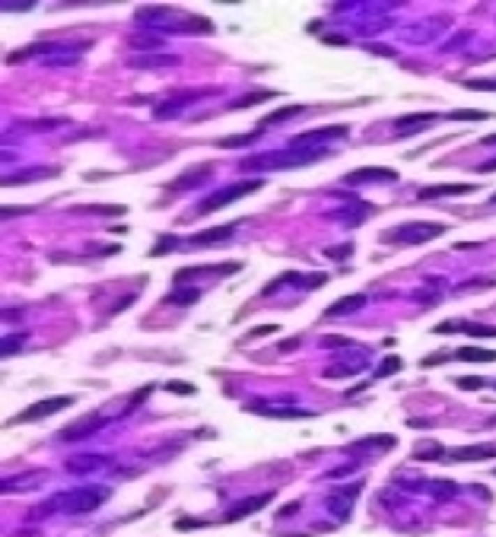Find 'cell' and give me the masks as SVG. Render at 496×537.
I'll list each match as a JSON object with an SVG mask.
<instances>
[{"label": "cell", "instance_id": "cell-8", "mask_svg": "<svg viewBox=\"0 0 496 537\" xmlns=\"http://www.w3.org/2000/svg\"><path fill=\"white\" fill-rule=\"evenodd\" d=\"M366 181H398V172L385 165H366V169H353L344 175V185H366Z\"/></svg>", "mask_w": 496, "mask_h": 537}, {"label": "cell", "instance_id": "cell-5", "mask_svg": "<svg viewBox=\"0 0 496 537\" xmlns=\"http://www.w3.org/2000/svg\"><path fill=\"white\" fill-rule=\"evenodd\" d=\"M347 130H350L347 124H328V128H315V130H306V134H296L293 150H299V146H322V144H331V140H344Z\"/></svg>", "mask_w": 496, "mask_h": 537}, {"label": "cell", "instance_id": "cell-24", "mask_svg": "<svg viewBox=\"0 0 496 537\" xmlns=\"http://www.w3.org/2000/svg\"><path fill=\"white\" fill-rule=\"evenodd\" d=\"M363 369H366V363H347V365H328V369H324V375H328V379H344V375H356V372H363Z\"/></svg>", "mask_w": 496, "mask_h": 537}, {"label": "cell", "instance_id": "cell-21", "mask_svg": "<svg viewBox=\"0 0 496 537\" xmlns=\"http://www.w3.org/2000/svg\"><path fill=\"white\" fill-rule=\"evenodd\" d=\"M366 305V296H344V299H338L334 305L328 308V315H347V312H356V308Z\"/></svg>", "mask_w": 496, "mask_h": 537}, {"label": "cell", "instance_id": "cell-7", "mask_svg": "<svg viewBox=\"0 0 496 537\" xmlns=\"http://www.w3.org/2000/svg\"><path fill=\"white\" fill-rule=\"evenodd\" d=\"M70 404H73L70 394H61V398H48V401H38V404H32L29 410L16 414L10 423H36V420H42V416H51V414H58V410L70 407Z\"/></svg>", "mask_w": 496, "mask_h": 537}, {"label": "cell", "instance_id": "cell-29", "mask_svg": "<svg viewBox=\"0 0 496 537\" xmlns=\"http://www.w3.org/2000/svg\"><path fill=\"white\" fill-rule=\"evenodd\" d=\"M20 344H26V334H16V337H3V347H0V350H3V356H10V353L16 350V347Z\"/></svg>", "mask_w": 496, "mask_h": 537}, {"label": "cell", "instance_id": "cell-19", "mask_svg": "<svg viewBox=\"0 0 496 537\" xmlns=\"http://www.w3.org/2000/svg\"><path fill=\"white\" fill-rule=\"evenodd\" d=\"M455 356L465 363H496V350H481V347H461L455 350Z\"/></svg>", "mask_w": 496, "mask_h": 537}, {"label": "cell", "instance_id": "cell-43", "mask_svg": "<svg viewBox=\"0 0 496 537\" xmlns=\"http://www.w3.org/2000/svg\"><path fill=\"white\" fill-rule=\"evenodd\" d=\"M483 172H496V159L493 162H483Z\"/></svg>", "mask_w": 496, "mask_h": 537}, {"label": "cell", "instance_id": "cell-41", "mask_svg": "<svg viewBox=\"0 0 496 537\" xmlns=\"http://www.w3.org/2000/svg\"><path fill=\"white\" fill-rule=\"evenodd\" d=\"M32 3H22V10H29ZM7 10H20V3H13V0H7Z\"/></svg>", "mask_w": 496, "mask_h": 537}, {"label": "cell", "instance_id": "cell-40", "mask_svg": "<svg viewBox=\"0 0 496 537\" xmlns=\"http://www.w3.org/2000/svg\"><path fill=\"white\" fill-rule=\"evenodd\" d=\"M296 508H299V502H290V506H283V512H280V515H283V518L296 515Z\"/></svg>", "mask_w": 496, "mask_h": 537}, {"label": "cell", "instance_id": "cell-17", "mask_svg": "<svg viewBox=\"0 0 496 537\" xmlns=\"http://www.w3.org/2000/svg\"><path fill=\"white\" fill-rule=\"evenodd\" d=\"M255 414H264V416H280V420H299V416H312V410H299V407H261V404H255Z\"/></svg>", "mask_w": 496, "mask_h": 537}, {"label": "cell", "instance_id": "cell-34", "mask_svg": "<svg viewBox=\"0 0 496 537\" xmlns=\"http://www.w3.org/2000/svg\"><path fill=\"white\" fill-rule=\"evenodd\" d=\"M467 89H496V80H467Z\"/></svg>", "mask_w": 496, "mask_h": 537}, {"label": "cell", "instance_id": "cell-26", "mask_svg": "<svg viewBox=\"0 0 496 537\" xmlns=\"http://www.w3.org/2000/svg\"><path fill=\"white\" fill-rule=\"evenodd\" d=\"M258 134L261 130H248V134H242V137H223V140H216V146H245V144H252V140H258Z\"/></svg>", "mask_w": 496, "mask_h": 537}, {"label": "cell", "instance_id": "cell-1", "mask_svg": "<svg viewBox=\"0 0 496 537\" xmlns=\"http://www.w3.org/2000/svg\"><path fill=\"white\" fill-rule=\"evenodd\" d=\"M105 499H108V487L67 490V493H58L54 499H48L45 506H38L36 515H45V512H51V508H61V512H70V515H87V512H96Z\"/></svg>", "mask_w": 496, "mask_h": 537}, {"label": "cell", "instance_id": "cell-44", "mask_svg": "<svg viewBox=\"0 0 496 537\" xmlns=\"http://www.w3.org/2000/svg\"><path fill=\"white\" fill-rule=\"evenodd\" d=\"M483 144H490V146H496V134H493V137H487V140H483Z\"/></svg>", "mask_w": 496, "mask_h": 537}, {"label": "cell", "instance_id": "cell-10", "mask_svg": "<svg viewBox=\"0 0 496 537\" xmlns=\"http://www.w3.org/2000/svg\"><path fill=\"white\" fill-rule=\"evenodd\" d=\"M356 496H360V483H356V487H350V490H334V493L328 496V506L338 512V518H347Z\"/></svg>", "mask_w": 496, "mask_h": 537}, {"label": "cell", "instance_id": "cell-36", "mask_svg": "<svg viewBox=\"0 0 496 537\" xmlns=\"http://www.w3.org/2000/svg\"><path fill=\"white\" fill-rule=\"evenodd\" d=\"M350 337H324V347H347Z\"/></svg>", "mask_w": 496, "mask_h": 537}, {"label": "cell", "instance_id": "cell-35", "mask_svg": "<svg viewBox=\"0 0 496 537\" xmlns=\"http://www.w3.org/2000/svg\"><path fill=\"white\" fill-rule=\"evenodd\" d=\"M458 385L465 388V391H477V388H483V385H487V381H483V379H461Z\"/></svg>", "mask_w": 496, "mask_h": 537}, {"label": "cell", "instance_id": "cell-45", "mask_svg": "<svg viewBox=\"0 0 496 537\" xmlns=\"http://www.w3.org/2000/svg\"><path fill=\"white\" fill-rule=\"evenodd\" d=\"M493 204H496V194H493Z\"/></svg>", "mask_w": 496, "mask_h": 537}, {"label": "cell", "instance_id": "cell-15", "mask_svg": "<svg viewBox=\"0 0 496 537\" xmlns=\"http://www.w3.org/2000/svg\"><path fill=\"white\" fill-rule=\"evenodd\" d=\"M58 169H48V165H38V169H22L16 175H7V185H29L36 179H54Z\"/></svg>", "mask_w": 496, "mask_h": 537}, {"label": "cell", "instance_id": "cell-11", "mask_svg": "<svg viewBox=\"0 0 496 537\" xmlns=\"http://www.w3.org/2000/svg\"><path fill=\"white\" fill-rule=\"evenodd\" d=\"M449 331H467L471 337H496V328L474 324V322H442V324H436V334H449Z\"/></svg>", "mask_w": 496, "mask_h": 537}, {"label": "cell", "instance_id": "cell-33", "mask_svg": "<svg viewBox=\"0 0 496 537\" xmlns=\"http://www.w3.org/2000/svg\"><path fill=\"white\" fill-rule=\"evenodd\" d=\"M169 391L172 394H195V385H188V381H169Z\"/></svg>", "mask_w": 496, "mask_h": 537}, {"label": "cell", "instance_id": "cell-4", "mask_svg": "<svg viewBox=\"0 0 496 537\" xmlns=\"http://www.w3.org/2000/svg\"><path fill=\"white\" fill-rule=\"evenodd\" d=\"M446 232L442 222H414L407 229H391L385 232V242H407V245H417V242H426V239H436Z\"/></svg>", "mask_w": 496, "mask_h": 537}, {"label": "cell", "instance_id": "cell-42", "mask_svg": "<svg viewBox=\"0 0 496 537\" xmlns=\"http://www.w3.org/2000/svg\"><path fill=\"white\" fill-rule=\"evenodd\" d=\"M293 347H299V337H293V340H287V344H283L280 350H293Z\"/></svg>", "mask_w": 496, "mask_h": 537}, {"label": "cell", "instance_id": "cell-14", "mask_svg": "<svg viewBox=\"0 0 496 537\" xmlns=\"http://www.w3.org/2000/svg\"><path fill=\"white\" fill-rule=\"evenodd\" d=\"M389 448H395V436H369L347 445V451H389Z\"/></svg>", "mask_w": 496, "mask_h": 537}, {"label": "cell", "instance_id": "cell-31", "mask_svg": "<svg viewBox=\"0 0 496 537\" xmlns=\"http://www.w3.org/2000/svg\"><path fill=\"white\" fill-rule=\"evenodd\" d=\"M436 455H442V448H439V445L433 442V445H423V448H420L417 455H414V458H417V461H423V458H436Z\"/></svg>", "mask_w": 496, "mask_h": 537}, {"label": "cell", "instance_id": "cell-12", "mask_svg": "<svg viewBox=\"0 0 496 537\" xmlns=\"http://www.w3.org/2000/svg\"><path fill=\"white\" fill-rule=\"evenodd\" d=\"M433 121H436V115H433V112H414V115L398 118L395 128L401 130V134H417L420 128H430Z\"/></svg>", "mask_w": 496, "mask_h": 537}, {"label": "cell", "instance_id": "cell-38", "mask_svg": "<svg viewBox=\"0 0 496 537\" xmlns=\"http://www.w3.org/2000/svg\"><path fill=\"white\" fill-rule=\"evenodd\" d=\"M146 394H150V385H146V388H144V391H137V394H134V398H130V407H137V404L144 401Z\"/></svg>", "mask_w": 496, "mask_h": 537}, {"label": "cell", "instance_id": "cell-2", "mask_svg": "<svg viewBox=\"0 0 496 537\" xmlns=\"http://www.w3.org/2000/svg\"><path fill=\"white\" fill-rule=\"evenodd\" d=\"M322 159V150H309V153H261L255 159H242V169L252 172V169H293V165L302 162H315Z\"/></svg>", "mask_w": 496, "mask_h": 537}, {"label": "cell", "instance_id": "cell-3", "mask_svg": "<svg viewBox=\"0 0 496 537\" xmlns=\"http://www.w3.org/2000/svg\"><path fill=\"white\" fill-rule=\"evenodd\" d=\"M264 188V181L261 179H252V181H239V185H230V188H220V191H213L210 197H204L201 207H197V213H213V210L220 207H230L232 201H239V197H245V194H255Z\"/></svg>", "mask_w": 496, "mask_h": 537}, {"label": "cell", "instance_id": "cell-13", "mask_svg": "<svg viewBox=\"0 0 496 537\" xmlns=\"http://www.w3.org/2000/svg\"><path fill=\"white\" fill-rule=\"evenodd\" d=\"M267 502H271V493H264V496H252V499H242L239 506H232V512L226 515V522H239V518H245V515H252V512H258V508H264Z\"/></svg>", "mask_w": 496, "mask_h": 537}, {"label": "cell", "instance_id": "cell-27", "mask_svg": "<svg viewBox=\"0 0 496 537\" xmlns=\"http://www.w3.org/2000/svg\"><path fill=\"white\" fill-rule=\"evenodd\" d=\"M452 121H483L487 112H477V108H461V112H452Z\"/></svg>", "mask_w": 496, "mask_h": 537}, {"label": "cell", "instance_id": "cell-18", "mask_svg": "<svg viewBox=\"0 0 496 537\" xmlns=\"http://www.w3.org/2000/svg\"><path fill=\"white\" fill-rule=\"evenodd\" d=\"M48 477V474L45 471H29V474H22V477H10L7 483H3V490H7V493H16V490H32V483H42V480Z\"/></svg>", "mask_w": 496, "mask_h": 537}, {"label": "cell", "instance_id": "cell-28", "mask_svg": "<svg viewBox=\"0 0 496 537\" xmlns=\"http://www.w3.org/2000/svg\"><path fill=\"white\" fill-rule=\"evenodd\" d=\"M401 359H398V356H389V359H385V363H382L379 365V372H375V375H379V379H385V375H395L398 372V369H401Z\"/></svg>", "mask_w": 496, "mask_h": 537}, {"label": "cell", "instance_id": "cell-32", "mask_svg": "<svg viewBox=\"0 0 496 537\" xmlns=\"http://www.w3.org/2000/svg\"><path fill=\"white\" fill-rule=\"evenodd\" d=\"M273 93H255V96H245V99H239L232 108H245V105H252V102H261V99H271Z\"/></svg>", "mask_w": 496, "mask_h": 537}, {"label": "cell", "instance_id": "cell-22", "mask_svg": "<svg viewBox=\"0 0 496 537\" xmlns=\"http://www.w3.org/2000/svg\"><path fill=\"white\" fill-rule=\"evenodd\" d=\"M474 191V185H436V188H423L420 191V197L423 201H430V197H446V194H467Z\"/></svg>", "mask_w": 496, "mask_h": 537}, {"label": "cell", "instance_id": "cell-39", "mask_svg": "<svg viewBox=\"0 0 496 537\" xmlns=\"http://www.w3.org/2000/svg\"><path fill=\"white\" fill-rule=\"evenodd\" d=\"M267 334H277V328H271V324H267V328H255L252 331V337H267Z\"/></svg>", "mask_w": 496, "mask_h": 537}, {"label": "cell", "instance_id": "cell-30", "mask_svg": "<svg viewBox=\"0 0 496 537\" xmlns=\"http://www.w3.org/2000/svg\"><path fill=\"white\" fill-rule=\"evenodd\" d=\"M350 251H353V245L347 242V245H338V248H328L324 255H328V258H334V261H344L347 255H350Z\"/></svg>", "mask_w": 496, "mask_h": 537}, {"label": "cell", "instance_id": "cell-20", "mask_svg": "<svg viewBox=\"0 0 496 537\" xmlns=\"http://www.w3.org/2000/svg\"><path fill=\"white\" fill-rule=\"evenodd\" d=\"M306 108L302 105H287V108H273L271 115H264L261 118V128H267V124H283V121H290V118H296V115H302Z\"/></svg>", "mask_w": 496, "mask_h": 537}, {"label": "cell", "instance_id": "cell-25", "mask_svg": "<svg viewBox=\"0 0 496 537\" xmlns=\"http://www.w3.org/2000/svg\"><path fill=\"white\" fill-rule=\"evenodd\" d=\"M105 464V458H99V455H87V458H77V461H70V471H77V474H83V471H96V467H102Z\"/></svg>", "mask_w": 496, "mask_h": 537}, {"label": "cell", "instance_id": "cell-37", "mask_svg": "<svg viewBox=\"0 0 496 537\" xmlns=\"http://www.w3.org/2000/svg\"><path fill=\"white\" fill-rule=\"evenodd\" d=\"M439 363H446V356H442V353H436V356H430V359H423V369H430V365H439Z\"/></svg>", "mask_w": 496, "mask_h": 537}, {"label": "cell", "instance_id": "cell-16", "mask_svg": "<svg viewBox=\"0 0 496 537\" xmlns=\"http://www.w3.org/2000/svg\"><path fill=\"white\" fill-rule=\"evenodd\" d=\"M232 229H236V226H216V229L197 232V236L188 239V245H216V242H226V239H232Z\"/></svg>", "mask_w": 496, "mask_h": 537}, {"label": "cell", "instance_id": "cell-23", "mask_svg": "<svg viewBox=\"0 0 496 537\" xmlns=\"http://www.w3.org/2000/svg\"><path fill=\"white\" fill-rule=\"evenodd\" d=\"M128 64L130 67H169V64H175V58L172 54H137Z\"/></svg>", "mask_w": 496, "mask_h": 537}, {"label": "cell", "instance_id": "cell-9", "mask_svg": "<svg viewBox=\"0 0 496 537\" xmlns=\"http://www.w3.org/2000/svg\"><path fill=\"white\" fill-rule=\"evenodd\" d=\"M496 458V445H465V448H452L449 461H483Z\"/></svg>", "mask_w": 496, "mask_h": 537}, {"label": "cell", "instance_id": "cell-6", "mask_svg": "<svg viewBox=\"0 0 496 537\" xmlns=\"http://www.w3.org/2000/svg\"><path fill=\"white\" fill-rule=\"evenodd\" d=\"M105 426V416L102 414H87V416H77L73 423H67L64 430L58 432V439H64V442H80V439L93 436L96 430H102Z\"/></svg>", "mask_w": 496, "mask_h": 537}]
</instances>
